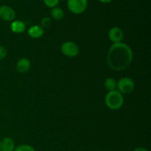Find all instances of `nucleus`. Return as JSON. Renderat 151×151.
Here are the masks:
<instances>
[{
	"mask_svg": "<svg viewBox=\"0 0 151 151\" xmlns=\"http://www.w3.org/2000/svg\"><path fill=\"white\" fill-rule=\"evenodd\" d=\"M134 53L128 44L122 42L115 43L109 49L107 55L109 66L115 71H123L131 65Z\"/></svg>",
	"mask_w": 151,
	"mask_h": 151,
	"instance_id": "f257e3e1",
	"label": "nucleus"
},
{
	"mask_svg": "<svg viewBox=\"0 0 151 151\" xmlns=\"http://www.w3.org/2000/svg\"><path fill=\"white\" fill-rule=\"evenodd\" d=\"M31 67V63L29 59L23 58L18 60L16 63V69L20 73H25L28 72Z\"/></svg>",
	"mask_w": 151,
	"mask_h": 151,
	"instance_id": "1a4fd4ad",
	"label": "nucleus"
},
{
	"mask_svg": "<svg viewBox=\"0 0 151 151\" xmlns=\"http://www.w3.org/2000/svg\"><path fill=\"white\" fill-rule=\"evenodd\" d=\"M10 29L14 33H22L26 29V24L24 22L20 20L13 21L10 24Z\"/></svg>",
	"mask_w": 151,
	"mask_h": 151,
	"instance_id": "9b49d317",
	"label": "nucleus"
},
{
	"mask_svg": "<svg viewBox=\"0 0 151 151\" xmlns=\"http://www.w3.org/2000/svg\"><path fill=\"white\" fill-rule=\"evenodd\" d=\"M116 88L118 89L117 91L122 94H128L134 91L135 83L131 78L125 77L116 82Z\"/></svg>",
	"mask_w": 151,
	"mask_h": 151,
	"instance_id": "7ed1b4c3",
	"label": "nucleus"
},
{
	"mask_svg": "<svg viewBox=\"0 0 151 151\" xmlns=\"http://www.w3.org/2000/svg\"><path fill=\"white\" fill-rule=\"evenodd\" d=\"M13 151H35V149L28 145H22L16 147Z\"/></svg>",
	"mask_w": 151,
	"mask_h": 151,
	"instance_id": "4468645a",
	"label": "nucleus"
},
{
	"mask_svg": "<svg viewBox=\"0 0 151 151\" xmlns=\"http://www.w3.org/2000/svg\"><path fill=\"white\" fill-rule=\"evenodd\" d=\"M51 16L55 20H61L64 16V12L60 7H53L51 10Z\"/></svg>",
	"mask_w": 151,
	"mask_h": 151,
	"instance_id": "f8f14e48",
	"label": "nucleus"
},
{
	"mask_svg": "<svg viewBox=\"0 0 151 151\" xmlns=\"http://www.w3.org/2000/svg\"><path fill=\"white\" fill-rule=\"evenodd\" d=\"M106 106L111 110H118L124 104L123 95L117 90L109 91L105 97Z\"/></svg>",
	"mask_w": 151,
	"mask_h": 151,
	"instance_id": "f03ea898",
	"label": "nucleus"
},
{
	"mask_svg": "<svg viewBox=\"0 0 151 151\" xmlns=\"http://www.w3.org/2000/svg\"><path fill=\"white\" fill-rule=\"evenodd\" d=\"M28 35L32 38H39L44 33V28L39 25H33L28 29Z\"/></svg>",
	"mask_w": 151,
	"mask_h": 151,
	"instance_id": "9d476101",
	"label": "nucleus"
},
{
	"mask_svg": "<svg viewBox=\"0 0 151 151\" xmlns=\"http://www.w3.org/2000/svg\"><path fill=\"white\" fill-rule=\"evenodd\" d=\"M7 55V50L2 46H0V60H3L6 57Z\"/></svg>",
	"mask_w": 151,
	"mask_h": 151,
	"instance_id": "f3484780",
	"label": "nucleus"
},
{
	"mask_svg": "<svg viewBox=\"0 0 151 151\" xmlns=\"http://www.w3.org/2000/svg\"><path fill=\"white\" fill-rule=\"evenodd\" d=\"M61 52L69 58H74L79 54L80 49L78 44L73 41H66L60 47Z\"/></svg>",
	"mask_w": 151,
	"mask_h": 151,
	"instance_id": "39448f33",
	"label": "nucleus"
},
{
	"mask_svg": "<svg viewBox=\"0 0 151 151\" xmlns=\"http://www.w3.org/2000/svg\"><path fill=\"white\" fill-rule=\"evenodd\" d=\"M15 142L10 137H4L0 141V151H13Z\"/></svg>",
	"mask_w": 151,
	"mask_h": 151,
	"instance_id": "6e6552de",
	"label": "nucleus"
},
{
	"mask_svg": "<svg viewBox=\"0 0 151 151\" xmlns=\"http://www.w3.org/2000/svg\"><path fill=\"white\" fill-rule=\"evenodd\" d=\"M16 17V13L12 7L7 5L0 6V19L5 22H13Z\"/></svg>",
	"mask_w": 151,
	"mask_h": 151,
	"instance_id": "423d86ee",
	"label": "nucleus"
},
{
	"mask_svg": "<svg viewBox=\"0 0 151 151\" xmlns=\"http://www.w3.org/2000/svg\"><path fill=\"white\" fill-rule=\"evenodd\" d=\"M67 7L75 14H81L86 11L88 7L87 0H68Z\"/></svg>",
	"mask_w": 151,
	"mask_h": 151,
	"instance_id": "20e7f679",
	"label": "nucleus"
},
{
	"mask_svg": "<svg viewBox=\"0 0 151 151\" xmlns=\"http://www.w3.org/2000/svg\"><path fill=\"white\" fill-rule=\"evenodd\" d=\"M43 1L47 7H50V8H53V7H57L60 0H43Z\"/></svg>",
	"mask_w": 151,
	"mask_h": 151,
	"instance_id": "2eb2a0df",
	"label": "nucleus"
},
{
	"mask_svg": "<svg viewBox=\"0 0 151 151\" xmlns=\"http://www.w3.org/2000/svg\"><path fill=\"white\" fill-rule=\"evenodd\" d=\"M98 1H100L101 3H103V4H109L112 0H98Z\"/></svg>",
	"mask_w": 151,
	"mask_h": 151,
	"instance_id": "6ab92c4d",
	"label": "nucleus"
},
{
	"mask_svg": "<svg viewBox=\"0 0 151 151\" xmlns=\"http://www.w3.org/2000/svg\"><path fill=\"white\" fill-rule=\"evenodd\" d=\"M104 86L109 91H114L116 88V81L113 78H106L104 82Z\"/></svg>",
	"mask_w": 151,
	"mask_h": 151,
	"instance_id": "ddd939ff",
	"label": "nucleus"
},
{
	"mask_svg": "<svg viewBox=\"0 0 151 151\" xmlns=\"http://www.w3.org/2000/svg\"><path fill=\"white\" fill-rule=\"evenodd\" d=\"M109 40L115 44V43L121 42L124 38V32L123 30L119 27H114L111 28L110 30L109 31L108 34Z\"/></svg>",
	"mask_w": 151,
	"mask_h": 151,
	"instance_id": "0eeeda50",
	"label": "nucleus"
},
{
	"mask_svg": "<svg viewBox=\"0 0 151 151\" xmlns=\"http://www.w3.org/2000/svg\"><path fill=\"white\" fill-rule=\"evenodd\" d=\"M50 24H51V20H50V18L48 17H45L44 18V19H42V21H41V25H42V27H49L50 25Z\"/></svg>",
	"mask_w": 151,
	"mask_h": 151,
	"instance_id": "dca6fc26",
	"label": "nucleus"
},
{
	"mask_svg": "<svg viewBox=\"0 0 151 151\" xmlns=\"http://www.w3.org/2000/svg\"><path fill=\"white\" fill-rule=\"evenodd\" d=\"M134 151H148V150H147L146 148H145V147H137V148H136Z\"/></svg>",
	"mask_w": 151,
	"mask_h": 151,
	"instance_id": "a211bd4d",
	"label": "nucleus"
}]
</instances>
